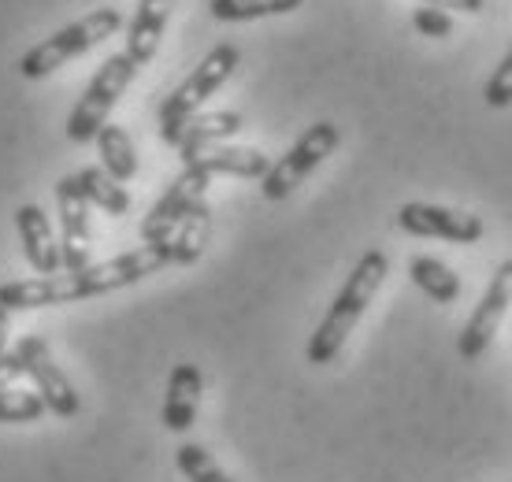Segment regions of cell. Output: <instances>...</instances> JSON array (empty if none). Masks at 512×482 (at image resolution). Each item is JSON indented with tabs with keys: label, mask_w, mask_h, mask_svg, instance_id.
I'll return each instance as SVG.
<instances>
[{
	"label": "cell",
	"mask_w": 512,
	"mask_h": 482,
	"mask_svg": "<svg viewBox=\"0 0 512 482\" xmlns=\"http://www.w3.org/2000/svg\"><path fill=\"white\" fill-rule=\"evenodd\" d=\"M386 271H390V260H386V253H379V249H368V253L353 264L346 286L338 290V297L331 301L327 316L320 319L316 334L308 338V349H305L308 364H316V368L334 364V356L342 353V345H346V338L353 334L360 316H364L368 305L375 301V293L383 290Z\"/></svg>",
	"instance_id": "obj_1"
},
{
	"label": "cell",
	"mask_w": 512,
	"mask_h": 482,
	"mask_svg": "<svg viewBox=\"0 0 512 482\" xmlns=\"http://www.w3.org/2000/svg\"><path fill=\"white\" fill-rule=\"evenodd\" d=\"M119 30H123V12L119 8H93L82 19L67 23L64 30H56L52 38L38 41L34 49H26L23 60H19V75L30 78V82L49 78L52 71H60L71 60L86 56L97 45H104L108 38H116Z\"/></svg>",
	"instance_id": "obj_2"
},
{
	"label": "cell",
	"mask_w": 512,
	"mask_h": 482,
	"mask_svg": "<svg viewBox=\"0 0 512 482\" xmlns=\"http://www.w3.org/2000/svg\"><path fill=\"white\" fill-rule=\"evenodd\" d=\"M238 64H242L238 45L223 41V45H216V49L208 52L205 60L193 67V75L186 78V82H182V86L175 89L164 104H160V138H164L167 145H175V141H179L182 123L201 112L208 97H216V89L234 75V67Z\"/></svg>",
	"instance_id": "obj_3"
},
{
	"label": "cell",
	"mask_w": 512,
	"mask_h": 482,
	"mask_svg": "<svg viewBox=\"0 0 512 482\" xmlns=\"http://www.w3.org/2000/svg\"><path fill=\"white\" fill-rule=\"evenodd\" d=\"M134 75H138V64L130 60L127 52L108 56V60L97 67V75L90 78L86 93L78 97L75 112L67 115V138L75 141V145L97 141L101 127L108 123V112H112V108L119 104V97L127 93V86L134 82Z\"/></svg>",
	"instance_id": "obj_4"
},
{
	"label": "cell",
	"mask_w": 512,
	"mask_h": 482,
	"mask_svg": "<svg viewBox=\"0 0 512 482\" xmlns=\"http://www.w3.org/2000/svg\"><path fill=\"white\" fill-rule=\"evenodd\" d=\"M338 141H342V130L334 127V123H312V127L271 164L268 175L260 178V193H264L268 201H286V197L338 149Z\"/></svg>",
	"instance_id": "obj_5"
},
{
	"label": "cell",
	"mask_w": 512,
	"mask_h": 482,
	"mask_svg": "<svg viewBox=\"0 0 512 482\" xmlns=\"http://www.w3.org/2000/svg\"><path fill=\"white\" fill-rule=\"evenodd\" d=\"M164 267H175L167 245H141L134 253L112 256V260L90 264L86 271H75V275L67 271V275L75 282V297L82 301V297H101V293H112V290H127V286L149 279V275L164 271Z\"/></svg>",
	"instance_id": "obj_6"
},
{
	"label": "cell",
	"mask_w": 512,
	"mask_h": 482,
	"mask_svg": "<svg viewBox=\"0 0 512 482\" xmlns=\"http://www.w3.org/2000/svg\"><path fill=\"white\" fill-rule=\"evenodd\" d=\"M12 353H15V360H19V368H23V379L34 382V390L41 394V401H45L49 412H56V416H64V419L82 412V397H78L75 382L67 379L64 371H60V364L52 360L45 338L23 334V338L15 342Z\"/></svg>",
	"instance_id": "obj_7"
},
{
	"label": "cell",
	"mask_w": 512,
	"mask_h": 482,
	"mask_svg": "<svg viewBox=\"0 0 512 482\" xmlns=\"http://www.w3.org/2000/svg\"><path fill=\"white\" fill-rule=\"evenodd\" d=\"M208 182H212V175L201 171L197 164L182 167V175L175 178V182L167 186L164 197L149 208V216L141 219V227H138L141 241H145V245H167L171 234L179 230L182 219L190 216L197 204H205Z\"/></svg>",
	"instance_id": "obj_8"
},
{
	"label": "cell",
	"mask_w": 512,
	"mask_h": 482,
	"mask_svg": "<svg viewBox=\"0 0 512 482\" xmlns=\"http://www.w3.org/2000/svg\"><path fill=\"white\" fill-rule=\"evenodd\" d=\"M509 305H512V260H505V264L494 271L487 293L479 297L472 319L464 323L461 338H457L461 360H479V356L487 353L490 342H494V334H498V327H501V319L509 312Z\"/></svg>",
	"instance_id": "obj_9"
},
{
	"label": "cell",
	"mask_w": 512,
	"mask_h": 482,
	"mask_svg": "<svg viewBox=\"0 0 512 482\" xmlns=\"http://www.w3.org/2000/svg\"><path fill=\"white\" fill-rule=\"evenodd\" d=\"M56 216H60V256L64 271H86L90 267V201L82 197L75 175H64L56 182Z\"/></svg>",
	"instance_id": "obj_10"
},
{
	"label": "cell",
	"mask_w": 512,
	"mask_h": 482,
	"mask_svg": "<svg viewBox=\"0 0 512 482\" xmlns=\"http://www.w3.org/2000/svg\"><path fill=\"white\" fill-rule=\"evenodd\" d=\"M397 227L416 238H442L453 245H472L483 238V219L472 212H457V208H442V204H401L397 212Z\"/></svg>",
	"instance_id": "obj_11"
},
{
	"label": "cell",
	"mask_w": 512,
	"mask_h": 482,
	"mask_svg": "<svg viewBox=\"0 0 512 482\" xmlns=\"http://www.w3.org/2000/svg\"><path fill=\"white\" fill-rule=\"evenodd\" d=\"M15 227H19V245H23L26 264L38 275H60L64 271L60 241L52 234L49 216L41 212V204H19L15 208Z\"/></svg>",
	"instance_id": "obj_12"
},
{
	"label": "cell",
	"mask_w": 512,
	"mask_h": 482,
	"mask_svg": "<svg viewBox=\"0 0 512 482\" xmlns=\"http://www.w3.org/2000/svg\"><path fill=\"white\" fill-rule=\"evenodd\" d=\"M245 127L242 112H197L193 119H186L179 130V141H175V149H179V160L182 167H190L193 160H201L208 149H216V145H227V141Z\"/></svg>",
	"instance_id": "obj_13"
},
{
	"label": "cell",
	"mask_w": 512,
	"mask_h": 482,
	"mask_svg": "<svg viewBox=\"0 0 512 482\" xmlns=\"http://www.w3.org/2000/svg\"><path fill=\"white\" fill-rule=\"evenodd\" d=\"M201 368L197 364H175L171 379H167V397H164V427L175 434H186L197 419V405H201Z\"/></svg>",
	"instance_id": "obj_14"
},
{
	"label": "cell",
	"mask_w": 512,
	"mask_h": 482,
	"mask_svg": "<svg viewBox=\"0 0 512 482\" xmlns=\"http://www.w3.org/2000/svg\"><path fill=\"white\" fill-rule=\"evenodd\" d=\"M171 8H175V0H141L138 4V12H134V19L127 26V49H123L138 67L149 64L156 49H160Z\"/></svg>",
	"instance_id": "obj_15"
},
{
	"label": "cell",
	"mask_w": 512,
	"mask_h": 482,
	"mask_svg": "<svg viewBox=\"0 0 512 482\" xmlns=\"http://www.w3.org/2000/svg\"><path fill=\"white\" fill-rule=\"evenodd\" d=\"M193 164L208 171L212 178L219 175H231V178H264L271 171V160L260 149H245V145H216L208 149L201 160Z\"/></svg>",
	"instance_id": "obj_16"
},
{
	"label": "cell",
	"mask_w": 512,
	"mask_h": 482,
	"mask_svg": "<svg viewBox=\"0 0 512 482\" xmlns=\"http://www.w3.org/2000/svg\"><path fill=\"white\" fill-rule=\"evenodd\" d=\"M208 234H212V208H208V201H205V204H197L190 216L182 219L179 230H175V234H171V241H167L175 267L197 264V260L205 256Z\"/></svg>",
	"instance_id": "obj_17"
},
{
	"label": "cell",
	"mask_w": 512,
	"mask_h": 482,
	"mask_svg": "<svg viewBox=\"0 0 512 482\" xmlns=\"http://www.w3.org/2000/svg\"><path fill=\"white\" fill-rule=\"evenodd\" d=\"M78 190H82V197L90 204H97L101 212H108V216H127L130 212V193L123 182H116V178L108 175L104 167H82L75 175Z\"/></svg>",
	"instance_id": "obj_18"
},
{
	"label": "cell",
	"mask_w": 512,
	"mask_h": 482,
	"mask_svg": "<svg viewBox=\"0 0 512 482\" xmlns=\"http://www.w3.org/2000/svg\"><path fill=\"white\" fill-rule=\"evenodd\" d=\"M97 153H101V167L116 182H130L138 175V153H134V141H130L127 127L119 123H104L97 134Z\"/></svg>",
	"instance_id": "obj_19"
},
{
	"label": "cell",
	"mask_w": 512,
	"mask_h": 482,
	"mask_svg": "<svg viewBox=\"0 0 512 482\" xmlns=\"http://www.w3.org/2000/svg\"><path fill=\"white\" fill-rule=\"evenodd\" d=\"M409 275L431 301H438V305H453V301L461 297V279H457V271H449V267L442 264V260H435V256H412Z\"/></svg>",
	"instance_id": "obj_20"
},
{
	"label": "cell",
	"mask_w": 512,
	"mask_h": 482,
	"mask_svg": "<svg viewBox=\"0 0 512 482\" xmlns=\"http://www.w3.org/2000/svg\"><path fill=\"white\" fill-rule=\"evenodd\" d=\"M305 0H208V12L219 23H253V19H271V15L297 12Z\"/></svg>",
	"instance_id": "obj_21"
},
{
	"label": "cell",
	"mask_w": 512,
	"mask_h": 482,
	"mask_svg": "<svg viewBox=\"0 0 512 482\" xmlns=\"http://www.w3.org/2000/svg\"><path fill=\"white\" fill-rule=\"evenodd\" d=\"M175 464H179V471L190 482H234L216 460L208 457V449H201V445H193V442H182L179 449H175Z\"/></svg>",
	"instance_id": "obj_22"
},
{
	"label": "cell",
	"mask_w": 512,
	"mask_h": 482,
	"mask_svg": "<svg viewBox=\"0 0 512 482\" xmlns=\"http://www.w3.org/2000/svg\"><path fill=\"white\" fill-rule=\"evenodd\" d=\"M49 408L41 401L38 390H0V423H38Z\"/></svg>",
	"instance_id": "obj_23"
},
{
	"label": "cell",
	"mask_w": 512,
	"mask_h": 482,
	"mask_svg": "<svg viewBox=\"0 0 512 482\" xmlns=\"http://www.w3.org/2000/svg\"><path fill=\"white\" fill-rule=\"evenodd\" d=\"M412 26L420 30L423 38H449L453 34V15L442 12L438 4H420L412 12Z\"/></svg>",
	"instance_id": "obj_24"
},
{
	"label": "cell",
	"mask_w": 512,
	"mask_h": 482,
	"mask_svg": "<svg viewBox=\"0 0 512 482\" xmlns=\"http://www.w3.org/2000/svg\"><path fill=\"white\" fill-rule=\"evenodd\" d=\"M483 101L490 108H509L512 104V49L505 52V60L498 64V71L490 75L487 89H483Z\"/></svg>",
	"instance_id": "obj_25"
},
{
	"label": "cell",
	"mask_w": 512,
	"mask_h": 482,
	"mask_svg": "<svg viewBox=\"0 0 512 482\" xmlns=\"http://www.w3.org/2000/svg\"><path fill=\"white\" fill-rule=\"evenodd\" d=\"M15 379H23V368H19L15 353H4L0 356V390H8Z\"/></svg>",
	"instance_id": "obj_26"
},
{
	"label": "cell",
	"mask_w": 512,
	"mask_h": 482,
	"mask_svg": "<svg viewBox=\"0 0 512 482\" xmlns=\"http://www.w3.org/2000/svg\"><path fill=\"white\" fill-rule=\"evenodd\" d=\"M442 8H457V12L475 15V12H483V8H487V0H446Z\"/></svg>",
	"instance_id": "obj_27"
},
{
	"label": "cell",
	"mask_w": 512,
	"mask_h": 482,
	"mask_svg": "<svg viewBox=\"0 0 512 482\" xmlns=\"http://www.w3.org/2000/svg\"><path fill=\"white\" fill-rule=\"evenodd\" d=\"M8 327H12V312L0 308V356H4V349H8Z\"/></svg>",
	"instance_id": "obj_28"
},
{
	"label": "cell",
	"mask_w": 512,
	"mask_h": 482,
	"mask_svg": "<svg viewBox=\"0 0 512 482\" xmlns=\"http://www.w3.org/2000/svg\"><path fill=\"white\" fill-rule=\"evenodd\" d=\"M423 4H438V8H442V4H446V0H423Z\"/></svg>",
	"instance_id": "obj_29"
}]
</instances>
